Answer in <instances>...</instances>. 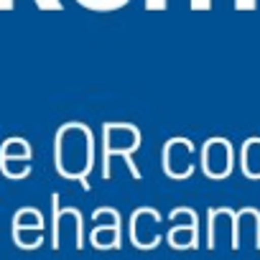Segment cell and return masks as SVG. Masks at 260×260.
I'll return each mask as SVG.
<instances>
[{"mask_svg": "<svg viewBox=\"0 0 260 260\" xmlns=\"http://www.w3.org/2000/svg\"><path fill=\"white\" fill-rule=\"evenodd\" d=\"M97 161V138L92 127L79 120H69L54 133V169L61 179L79 184L89 191V174Z\"/></svg>", "mask_w": 260, "mask_h": 260, "instance_id": "obj_1", "label": "cell"}, {"mask_svg": "<svg viewBox=\"0 0 260 260\" xmlns=\"http://www.w3.org/2000/svg\"><path fill=\"white\" fill-rule=\"evenodd\" d=\"M143 146V130L136 122H102V179L112 176V158H122L130 176L143 179V171L133 161V153Z\"/></svg>", "mask_w": 260, "mask_h": 260, "instance_id": "obj_2", "label": "cell"}, {"mask_svg": "<svg viewBox=\"0 0 260 260\" xmlns=\"http://www.w3.org/2000/svg\"><path fill=\"white\" fill-rule=\"evenodd\" d=\"M199 171L209 181H224L235 171V146L224 136H212L199 148Z\"/></svg>", "mask_w": 260, "mask_h": 260, "instance_id": "obj_3", "label": "cell"}, {"mask_svg": "<svg viewBox=\"0 0 260 260\" xmlns=\"http://www.w3.org/2000/svg\"><path fill=\"white\" fill-rule=\"evenodd\" d=\"M194 153H197V146L189 138H184V136L169 138L161 148V171H164V176L171 179V181L191 179L194 171H197Z\"/></svg>", "mask_w": 260, "mask_h": 260, "instance_id": "obj_4", "label": "cell"}, {"mask_svg": "<svg viewBox=\"0 0 260 260\" xmlns=\"http://www.w3.org/2000/svg\"><path fill=\"white\" fill-rule=\"evenodd\" d=\"M31 158H34L31 143L21 136H11L0 143V174L11 164H31Z\"/></svg>", "mask_w": 260, "mask_h": 260, "instance_id": "obj_5", "label": "cell"}, {"mask_svg": "<svg viewBox=\"0 0 260 260\" xmlns=\"http://www.w3.org/2000/svg\"><path fill=\"white\" fill-rule=\"evenodd\" d=\"M237 166H240V171H242L245 179L260 181V138L257 136H250V138L242 141Z\"/></svg>", "mask_w": 260, "mask_h": 260, "instance_id": "obj_6", "label": "cell"}, {"mask_svg": "<svg viewBox=\"0 0 260 260\" xmlns=\"http://www.w3.org/2000/svg\"><path fill=\"white\" fill-rule=\"evenodd\" d=\"M74 3L84 11H92V13H115V11H122V6L117 0H74Z\"/></svg>", "mask_w": 260, "mask_h": 260, "instance_id": "obj_7", "label": "cell"}, {"mask_svg": "<svg viewBox=\"0 0 260 260\" xmlns=\"http://www.w3.org/2000/svg\"><path fill=\"white\" fill-rule=\"evenodd\" d=\"M34 6L39 11H64L61 0H34ZM16 8V0H0V13H8Z\"/></svg>", "mask_w": 260, "mask_h": 260, "instance_id": "obj_8", "label": "cell"}, {"mask_svg": "<svg viewBox=\"0 0 260 260\" xmlns=\"http://www.w3.org/2000/svg\"><path fill=\"white\" fill-rule=\"evenodd\" d=\"M143 8L156 13V11H166L169 8V0H143Z\"/></svg>", "mask_w": 260, "mask_h": 260, "instance_id": "obj_9", "label": "cell"}, {"mask_svg": "<svg viewBox=\"0 0 260 260\" xmlns=\"http://www.w3.org/2000/svg\"><path fill=\"white\" fill-rule=\"evenodd\" d=\"M257 0H235V11H255Z\"/></svg>", "mask_w": 260, "mask_h": 260, "instance_id": "obj_10", "label": "cell"}, {"mask_svg": "<svg viewBox=\"0 0 260 260\" xmlns=\"http://www.w3.org/2000/svg\"><path fill=\"white\" fill-rule=\"evenodd\" d=\"M191 11H212V0H189Z\"/></svg>", "mask_w": 260, "mask_h": 260, "instance_id": "obj_11", "label": "cell"}]
</instances>
